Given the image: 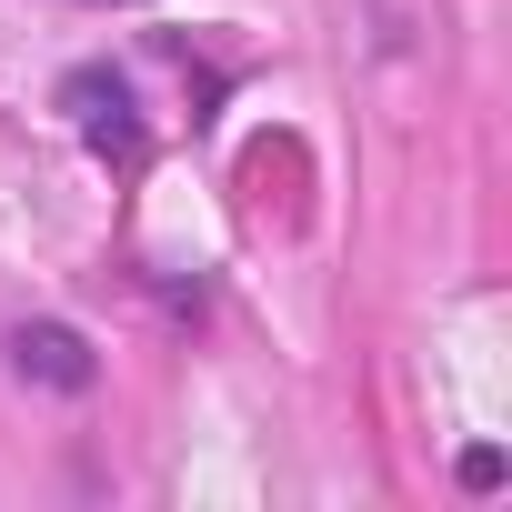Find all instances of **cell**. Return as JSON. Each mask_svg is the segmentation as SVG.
I'll return each instance as SVG.
<instances>
[{
	"mask_svg": "<svg viewBox=\"0 0 512 512\" xmlns=\"http://www.w3.org/2000/svg\"><path fill=\"white\" fill-rule=\"evenodd\" d=\"M11 352H21V372H41V382H61V392H81V382H91V352H81V342H71L61 322H41V332H21Z\"/></svg>",
	"mask_w": 512,
	"mask_h": 512,
	"instance_id": "1",
	"label": "cell"
}]
</instances>
